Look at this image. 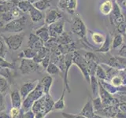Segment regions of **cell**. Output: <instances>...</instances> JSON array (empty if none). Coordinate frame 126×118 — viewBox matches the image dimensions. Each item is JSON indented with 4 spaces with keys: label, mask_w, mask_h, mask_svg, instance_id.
Wrapping results in <instances>:
<instances>
[{
    "label": "cell",
    "mask_w": 126,
    "mask_h": 118,
    "mask_svg": "<svg viewBox=\"0 0 126 118\" xmlns=\"http://www.w3.org/2000/svg\"><path fill=\"white\" fill-rule=\"evenodd\" d=\"M44 95V92L42 88V85L40 82L38 83V84L35 88V89L32 92H30L25 99L22 102L21 109L24 112H27L29 110L32 109V106L34 104L35 101L39 99L42 96Z\"/></svg>",
    "instance_id": "6da1fadb"
},
{
    "label": "cell",
    "mask_w": 126,
    "mask_h": 118,
    "mask_svg": "<svg viewBox=\"0 0 126 118\" xmlns=\"http://www.w3.org/2000/svg\"><path fill=\"white\" fill-rule=\"evenodd\" d=\"M25 35L22 32L14 33L8 36H2V39L8 49L13 51H16L21 47Z\"/></svg>",
    "instance_id": "7a4b0ae2"
},
{
    "label": "cell",
    "mask_w": 126,
    "mask_h": 118,
    "mask_svg": "<svg viewBox=\"0 0 126 118\" xmlns=\"http://www.w3.org/2000/svg\"><path fill=\"white\" fill-rule=\"evenodd\" d=\"M26 24V18L21 17L16 18L6 23V25L3 28V31L10 33H19L25 29Z\"/></svg>",
    "instance_id": "3957f363"
},
{
    "label": "cell",
    "mask_w": 126,
    "mask_h": 118,
    "mask_svg": "<svg viewBox=\"0 0 126 118\" xmlns=\"http://www.w3.org/2000/svg\"><path fill=\"white\" fill-rule=\"evenodd\" d=\"M42 68L40 64L35 62L33 59L29 58H22L21 61V65L19 67L20 72L21 74H29L32 73H35L36 71H39V69Z\"/></svg>",
    "instance_id": "277c9868"
},
{
    "label": "cell",
    "mask_w": 126,
    "mask_h": 118,
    "mask_svg": "<svg viewBox=\"0 0 126 118\" xmlns=\"http://www.w3.org/2000/svg\"><path fill=\"white\" fill-rule=\"evenodd\" d=\"M73 62L74 64H76L79 68L80 69L81 72L83 73L84 76V78L88 83L90 84V74H89V68L88 62L86 61L84 57H82L81 55L79 54L77 51L73 52Z\"/></svg>",
    "instance_id": "5b68a950"
},
{
    "label": "cell",
    "mask_w": 126,
    "mask_h": 118,
    "mask_svg": "<svg viewBox=\"0 0 126 118\" xmlns=\"http://www.w3.org/2000/svg\"><path fill=\"white\" fill-rule=\"evenodd\" d=\"M72 31L76 35H77L79 37L85 39L87 29L84 25V23L83 22V21L80 17L74 18L72 25Z\"/></svg>",
    "instance_id": "8992f818"
},
{
    "label": "cell",
    "mask_w": 126,
    "mask_h": 118,
    "mask_svg": "<svg viewBox=\"0 0 126 118\" xmlns=\"http://www.w3.org/2000/svg\"><path fill=\"white\" fill-rule=\"evenodd\" d=\"M73 53H68L65 56V71H64V76H63V81H64V86L65 88L69 93L70 92V88L69 85L68 81V72L69 69L73 64Z\"/></svg>",
    "instance_id": "52a82bcc"
},
{
    "label": "cell",
    "mask_w": 126,
    "mask_h": 118,
    "mask_svg": "<svg viewBox=\"0 0 126 118\" xmlns=\"http://www.w3.org/2000/svg\"><path fill=\"white\" fill-rule=\"evenodd\" d=\"M32 110L35 114V117H41L44 118L45 116V95L42 96L39 99L35 101L32 106Z\"/></svg>",
    "instance_id": "ba28073f"
},
{
    "label": "cell",
    "mask_w": 126,
    "mask_h": 118,
    "mask_svg": "<svg viewBox=\"0 0 126 118\" xmlns=\"http://www.w3.org/2000/svg\"><path fill=\"white\" fill-rule=\"evenodd\" d=\"M39 81L38 80H30L27 81L25 84H23L20 88V94H21L22 100H24L25 98L29 95V94L32 92L35 89V88L38 84V83Z\"/></svg>",
    "instance_id": "9c48e42d"
},
{
    "label": "cell",
    "mask_w": 126,
    "mask_h": 118,
    "mask_svg": "<svg viewBox=\"0 0 126 118\" xmlns=\"http://www.w3.org/2000/svg\"><path fill=\"white\" fill-rule=\"evenodd\" d=\"M63 28H64V21L62 20H59L57 22L48 25V30L50 37L57 38L63 33Z\"/></svg>",
    "instance_id": "30bf717a"
},
{
    "label": "cell",
    "mask_w": 126,
    "mask_h": 118,
    "mask_svg": "<svg viewBox=\"0 0 126 118\" xmlns=\"http://www.w3.org/2000/svg\"><path fill=\"white\" fill-rule=\"evenodd\" d=\"M44 46V43H43L40 39H39L35 33H30L29 36V40H28V47L32 49L35 51L40 50L42 47Z\"/></svg>",
    "instance_id": "8fae6325"
},
{
    "label": "cell",
    "mask_w": 126,
    "mask_h": 118,
    "mask_svg": "<svg viewBox=\"0 0 126 118\" xmlns=\"http://www.w3.org/2000/svg\"><path fill=\"white\" fill-rule=\"evenodd\" d=\"M62 15L56 10H47L45 14V25H50L61 20Z\"/></svg>",
    "instance_id": "7c38bea8"
},
{
    "label": "cell",
    "mask_w": 126,
    "mask_h": 118,
    "mask_svg": "<svg viewBox=\"0 0 126 118\" xmlns=\"http://www.w3.org/2000/svg\"><path fill=\"white\" fill-rule=\"evenodd\" d=\"M79 115L85 117L87 118H92L94 116V106L92 105V101L89 98L84 107L81 109V111L79 113Z\"/></svg>",
    "instance_id": "4fadbf2b"
},
{
    "label": "cell",
    "mask_w": 126,
    "mask_h": 118,
    "mask_svg": "<svg viewBox=\"0 0 126 118\" xmlns=\"http://www.w3.org/2000/svg\"><path fill=\"white\" fill-rule=\"evenodd\" d=\"M10 101H11L12 107L21 109L23 100L21 98V94H20L19 90H15L10 93Z\"/></svg>",
    "instance_id": "5bb4252c"
},
{
    "label": "cell",
    "mask_w": 126,
    "mask_h": 118,
    "mask_svg": "<svg viewBox=\"0 0 126 118\" xmlns=\"http://www.w3.org/2000/svg\"><path fill=\"white\" fill-rule=\"evenodd\" d=\"M35 34L44 43L48 41L50 39V32H49V30H48V26H47V25H43L41 28H39V29L35 30Z\"/></svg>",
    "instance_id": "9a60e30c"
},
{
    "label": "cell",
    "mask_w": 126,
    "mask_h": 118,
    "mask_svg": "<svg viewBox=\"0 0 126 118\" xmlns=\"http://www.w3.org/2000/svg\"><path fill=\"white\" fill-rule=\"evenodd\" d=\"M40 84L42 85L44 94H50V88L53 84V77L51 76L50 75L44 76L42 79V80L40 81Z\"/></svg>",
    "instance_id": "2e32d148"
},
{
    "label": "cell",
    "mask_w": 126,
    "mask_h": 118,
    "mask_svg": "<svg viewBox=\"0 0 126 118\" xmlns=\"http://www.w3.org/2000/svg\"><path fill=\"white\" fill-rule=\"evenodd\" d=\"M113 3L111 0H106V1H104L100 5L99 10L101 12V14L105 16L110 15L113 10Z\"/></svg>",
    "instance_id": "e0dca14e"
},
{
    "label": "cell",
    "mask_w": 126,
    "mask_h": 118,
    "mask_svg": "<svg viewBox=\"0 0 126 118\" xmlns=\"http://www.w3.org/2000/svg\"><path fill=\"white\" fill-rule=\"evenodd\" d=\"M29 14L30 15L31 20L33 22H38L39 21H41V20L43 19V17L41 11L39 10L38 9H36V8H35L33 6H32L30 10L29 11Z\"/></svg>",
    "instance_id": "ac0fdd59"
},
{
    "label": "cell",
    "mask_w": 126,
    "mask_h": 118,
    "mask_svg": "<svg viewBox=\"0 0 126 118\" xmlns=\"http://www.w3.org/2000/svg\"><path fill=\"white\" fill-rule=\"evenodd\" d=\"M32 6L39 10L43 11L48 9L51 6V2L50 0H37L32 3Z\"/></svg>",
    "instance_id": "d6986e66"
},
{
    "label": "cell",
    "mask_w": 126,
    "mask_h": 118,
    "mask_svg": "<svg viewBox=\"0 0 126 118\" xmlns=\"http://www.w3.org/2000/svg\"><path fill=\"white\" fill-rule=\"evenodd\" d=\"M45 95V116H47L50 111L53 110L54 102L50 94H44Z\"/></svg>",
    "instance_id": "ffe728a7"
},
{
    "label": "cell",
    "mask_w": 126,
    "mask_h": 118,
    "mask_svg": "<svg viewBox=\"0 0 126 118\" xmlns=\"http://www.w3.org/2000/svg\"><path fill=\"white\" fill-rule=\"evenodd\" d=\"M110 34L108 33L106 35V39H105V41L103 43V44L102 45V47L98 49H96V51L98 52H101V53H107L108 51L110 49V45H111V39H110Z\"/></svg>",
    "instance_id": "44dd1931"
},
{
    "label": "cell",
    "mask_w": 126,
    "mask_h": 118,
    "mask_svg": "<svg viewBox=\"0 0 126 118\" xmlns=\"http://www.w3.org/2000/svg\"><path fill=\"white\" fill-rule=\"evenodd\" d=\"M17 6L23 13H29V11L32 6V4L27 0H21V1H18Z\"/></svg>",
    "instance_id": "7402d4cb"
},
{
    "label": "cell",
    "mask_w": 126,
    "mask_h": 118,
    "mask_svg": "<svg viewBox=\"0 0 126 118\" xmlns=\"http://www.w3.org/2000/svg\"><path fill=\"white\" fill-rule=\"evenodd\" d=\"M36 51L33 50L32 49L27 47L26 49H25L23 51H21L20 54L18 55V58H29V59H33L34 57L36 55Z\"/></svg>",
    "instance_id": "603a6c76"
},
{
    "label": "cell",
    "mask_w": 126,
    "mask_h": 118,
    "mask_svg": "<svg viewBox=\"0 0 126 118\" xmlns=\"http://www.w3.org/2000/svg\"><path fill=\"white\" fill-rule=\"evenodd\" d=\"M92 39L95 45H102L105 41V36L101 33L98 32H91Z\"/></svg>",
    "instance_id": "cb8c5ba5"
},
{
    "label": "cell",
    "mask_w": 126,
    "mask_h": 118,
    "mask_svg": "<svg viewBox=\"0 0 126 118\" xmlns=\"http://www.w3.org/2000/svg\"><path fill=\"white\" fill-rule=\"evenodd\" d=\"M46 71L49 75H50V76H54V75L61 73V70L59 69V67L56 64H54V63L51 61L49 63L48 66L47 67Z\"/></svg>",
    "instance_id": "d4e9b609"
},
{
    "label": "cell",
    "mask_w": 126,
    "mask_h": 118,
    "mask_svg": "<svg viewBox=\"0 0 126 118\" xmlns=\"http://www.w3.org/2000/svg\"><path fill=\"white\" fill-rule=\"evenodd\" d=\"M65 90H66V89L64 88V89H63V91H62V94L61 97L59 98V99H58L56 102H54L53 109L61 110V109H63L65 108V104L64 98H65Z\"/></svg>",
    "instance_id": "484cf974"
},
{
    "label": "cell",
    "mask_w": 126,
    "mask_h": 118,
    "mask_svg": "<svg viewBox=\"0 0 126 118\" xmlns=\"http://www.w3.org/2000/svg\"><path fill=\"white\" fill-rule=\"evenodd\" d=\"M9 84L10 83L6 79L0 76V93L5 95L8 89H9Z\"/></svg>",
    "instance_id": "4316f807"
},
{
    "label": "cell",
    "mask_w": 126,
    "mask_h": 118,
    "mask_svg": "<svg viewBox=\"0 0 126 118\" xmlns=\"http://www.w3.org/2000/svg\"><path fill=\"white\" fill-rule=\"evenodd\" d=\"M123 43V36H122L121 34H117L115 36H114L113 40L111 43V47L112 49H117L120 46L122 45Z\"/></svg>",
    "instance_id": "83f0119b"
},
{
    "label": "cell",
    "mask_w": 126,
    "mask_h": 118,
    "mask_svg": "<svg viewBox=\"0 0 126 118\" xmlns=\"http://www.w3.org/2000/svg\"><path fill=\"white\" fill-rule=\"evenodd\" d=\"M11 69H7V68H4V67L0 66V76L4 77L5 79L9 81V83H11Z\"/></svg>",
    "instance_id": "f1b7e54d"
},
{
    "label": "cell",
    "mask_w": 126,
    "mask_h": 118,
    "mask_svg": "<svg viewBox=\"0 0 126 118\" xmlns=\"http://www.w3.org/2000/svg\"><path fill=\"white\" fill-rule=\"evenodd\" d=\"M96 76L99 79V80H107V76H106V73L104 71V69L102 68L100 65H97L96 71H95Z\"/></svg>",
    "instance_id": "f546056e"
},
{
    "label": "cell",
    "mask_w": 126,
    "mask_h": 118,
    "mask_svg": "<svg viewBox=\"0 0 126 118\" xmlns=\"http://www.w3.org/2000/svg\"><path fill=\"white\" fill-rule=\"evenodd\" d=\"M0 66L4 67V68L10 69H15V65L13 62H10L6 61L5 58H2V57H0Z\"/></svg>",
    "instance_id": "4dcf8cb0"
},
{
    "label": "cell",
    "mask_w": 126,
    "mask_h": 118,
    "mask_svg": "<svg viewBox=\"0 0 126 118\" xmlns=\"http://www.w3.org/2000/svg\"><path fill=\"white\" fill-rule=\"evenodd\" d=\"M111 82H112V84L113 86H115V87H118V86H120L122 84H123V78H122V76H120V75H118V74H115L114 76L111 78Z\"/></svg>",
    "instance_id": "1f68e13d"
},
{
    "label": "cell",
    "mask_w": 126,
    "mask_h": 118,
    "mask_svg": "<svg viewBox=\"0 0 126 118\" xmlns=\"http://www.w3.org/2000/svg\"><path fill=\"white\" fill-rule=\"evenodd\" d=\"M113 19H114L113 20V23H114V25H115L116 26H118L122 23H125V17H124V16L122 14L116 16V17H114Z\"/></svg>",
    "instance_id": "d6a6232c"
},
{
    "label": "cell",
    "mask_w": 126,
    "mask_h": 118,
    "mask_svg": "<svg viewBox=\"0 0 126 118\" xmlns=\"http://www.w3.org/2000/svg\"><path fill=\"white\" fill-rule=\"evenodd\" d=\"M6 44L4 43L3 39L0 38V57L5 58V55L6 54Z\"/></svg>",
    "instance_id": "836d02e7"
},
{
    "label": "cell",
    "mask_w": 126,
    "mask_h": 118,
    "mask_svg": "<svg viewBox=\"0 0 126 118\" xmlns=\"http://www.w3.org/2000/svg\"><path fill=\"white\" fill-rule=\"evenodd\" d=\"M50 62V54L48 55H47V56L43 59L42 61L40 62V65L42 67L43 70H44L47 69V67L48 66L49 63Z\"/></svg>",
    "instance_id": "e575fe53"
},
{
    "label": "cell",
    "mask_w": 126,
    "mask_h": 118,
    "mask_svg": "<svg viewBox=\"0 0 126 118\" xmlns=\"http://www.w3.org/2000/svg\"><path fill=\"white\" fill-rule=\"evenodd\" d=\"M93 106L97 111H99L102 109V102H101V98L99 97L96 98L95 99H94L93 101Z\"/></svg>",
    "instance_id": "d590c367"
},
{
    "label": "cell",
    "mask_w": 126,
    "mask_h": 118,
    "mask_svg": "<svg viewBox=\"0 0 126 118\" xmlns=\"http://www.w3.org/2000/svg\"><path fill=\"white\" fill-rule=\"evenodd\" d=\"M21 109H18V108H14V107H12L10 109V114L12 118H14L17 116L19 115V113H21Z\"/></svg>",
    "instance_id": "8d00e7d4"
},
{
    "label": "cell",
    "mask_w": 126,
    "mask_h": 118,
    "mask_svg": "<svg viewBox=\"0 0 126 118\" xmlns=\"http://www.w3.org/2000/svg\"><path fill=\"white\" fill-rule=\"evenodd\" d=\"M6 109L5 99H4V94L0 93V113L2 112Z\"/></svg>",
    "instance_id": "74e56055"
},
{
    "label": "cell",
    "mask_w": 126,
    "mask_h": 118,
    "mask_svg": "<svg viewBox=\"0 0 126 118\" xmlns=\"http://www.w3.org/2000/svg\"><path fill=\"white\" fill-rule=\"evenodd\" d=\"M62 115L65 118H87L85 117H83L81 115H73V114H69V113H62Z\"/></svg>",
    "instance_id": "f35d334b"
},
{
    "label": "cell",
    "mask_w": 126,
    "mask_h": 118,
    "mask_svg": "<svg viewBox=\"0 0 126 118\" xmlns=\"http://www.w3.org/2000/svg\"><path fill=\"white\" fill-rule=\"evenodd\" d=\"M23 118H35V114L33 113L32 110L30 109V110H29V111L25 112Z\"/></svg>",
    "instance_id": "ab89813d"
},
{
    "label": "cell",
    "mask_w": 126,
    "mask_h": 118,
    "mask_svg": "<svg viewBox=\"0 0 126 118\" xmlns=\"http://www.w3.org/2000/svg\"><path fill=\"white\" fill-rule=\"evenodd\" d=\"M117 30L120 34H124L126 31V23H122L117 26Z\"/></svg>",
    "instance_id": "60d3db41"
},
{
    "label": "cell",
    "mask_w": 126,
    "mask_h": 118,
    "mask_svg": "<svg viewBox=\"0 0 126 118\" xmlns=\"http://www.w3.org/2000/svg\"><path fill=\"white\" fill-rule=\"evenodd\" d=\"M117 54H118V56L126 58V45H124L121 47V49L120 50V51L118 52Z\"/></svg>",
    "instance_id": "b9f144b4"
},
{
    "label": "cell",
    "mask_w": 126,
    "mask_h": 118,
    "mask_svg": "<svg viewBox=\"0 0 126 118\" xmlns=\"http://www.w3.org/2000/svg\"><path fill=\"white\" fill-rule=\"evenodd\" d=\"M0 118H12L10 114H8L5 112H1L0 113Z\"/></svg>",
    "instance_id": "7bdbcfd3"
},
{
    "label": "cell",
    "mask_w": 126,
    "mask_h": 118,
    "mask_svg": "<svg viewBox=\"0 0 126 118\" xmlns=\"http://www.w3.org/2000/svg\"><path fill=\"white\" fill-rule=\"evenodd\" d=\"M116 117H117V118H126L125 113H122V112H118Z\"/></svg>",
    "instance_id": "ee69618b"
},
{
    "label": "cell",
    "mask_w": 126,
    "mask_h": 118,
    "mask_svg": "<svg viewBox=\"0 0 126 118\" xmlns=\"http://www.w3.org/2000/svg\"><path fill=\"white\" fill-rule=\"evenodd\" d=\"M4 26H5V25H4V22L0 20V29H2V28L4 27Z\"/></svg>",
    "instance_id": "f6af8a7d"
},
{
    "label": "cell",
    "mask_w": 126,
    "mask_h": 118,
    "mask_svg": "<svg viewBox=\"0 0 126 118\" xmlns=\"http://www.w3.org/2000/svg\"><path fill=\"white\" fill-rule=\"evenodd\" d=\"M92 118H103V117H101L99 116H97V115H94Z\"/></svg>",
    "instance_id": "bcb514c9"
},
{
    "label": "cell",
    "mask_w": 126,
    "mask_h": 118,
    "mask_svg": "<svg viewBox=\"0 0 126 118\" xmlns=\"http://www.w3.org/2000/svg\"><path fill=\"white\" fill-rule=\"evenodd\" d=\"M27 1H29V2H30L32 4L33 2H35V1H36V0H27Z\"/></svg>",
    "instance_id": "7dc6e473"
},
{
    "label": "cell",
    "mask_w": 126,
    "mask_h": 118,
    "mask_svg": "<svg viewBox=\"0 0 126 118\" xmlns=\"http://www.w3.org/2000/svg\"><path fill=\"white\" fill-rule=\"evenodd\" d=\"M1 2H8V1H11V0H0Z\"/></svg>",
    "instance_id": "c3c4849f"
},
{
    "label": "cell",
    "mask_w": 126,
    "mask_h": 118,
    "mask_svg": "<svg viewBox=\"0 0 126 118\" xmlns=\"http://www.w3.org/2000/svg\"><path fill=\"white\" fill-rule=\"evenodd\" d=\"M125 8H126V2H125Z\"/></svg>",
    "instance_id": "681fc988"
},
{
    "label": "cell",
    "mask_w": 126,
    "mask_h": 118,
    "mask_svg": "<svg viewBox=\"0 0 126 118\" xmlns=\"http://www.w3.org/2000/svg\"><path fill=\"white\" fill-rule=\"evenodd\" d=\"M125 23H126V20H125Z\"/></svg>",
    "instance_id": "f907efd6"
},
{
    "label": "cell",
    "mask_w": 126,
    "mask_h": 118,
    "mask_svg": "<svg viewBox=\"0 0 126 118\" xmlns=\"http://www.w3.org/2000/svg\"><path fill=\"white\" fill-rule=\"evenodd\" d=\"M125 70H126V69H125Z\"/></svg>",
    "instance_id": "816d5d0a"
},
{
    "label": "cell",
    "mask_w": 126,
    "mask_h": 118,
    "mask_svg": "<svg viewBox=\"0 0 126 118\" xmlns=\"http://www.w3.org/2000/svg\"><path fill=\"white\" fill-rule=\"evenodd\" d=\"M20 1H21V0H20Z\"/></svg>",
    "instance_id": "f5cc1de1"
},
{
    "label": "cell",
    "mask_w": 126,
    "mask_h": 118,
    "mask_svg": "<svg viewBox=\"0 0 126 118\" xmlns=\"http://www.w3.org/2000/svg\"><path fill=\"white\" fill-rule=\"evenodd\" d=\"M36 1H37V0H36Z\"/></svg>",
    "instance_id": "db71d44e"
}]
</instances>
